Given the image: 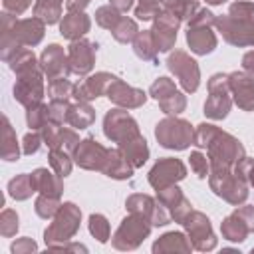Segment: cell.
<instances>
[{"instance_id": "6da1fadb", "label": "cell", "mask_w": 254, "mask_h": 254, "mask_svg": "<svg viewBox=\"0 0 254 254\" xmlns=\"http://www.w3.org/2000/svg\"><path fill=\"white\" fill-rule=\"evenodd\" d=\"M224 38L230 44L246 46L254 44V4L238 2L230 6V14L226 18H216Z\"/></svg>"}, {"instance_id": "484cf974", "label": "cell", "mask_w": 254, "mask_h": 254, "mask_svg": "<svg viewBox=\"0 0 254 254\" xmlns=\"http://www.w3.org/2000/svg\"><path fill=\"white\" fill-rule=\"evenodd\" d=\"M216 133H218V129L214 125H198V129L194 133V143L198 147H208Z\"/></svg>"}, {"instance_id": "9a60e30c", "label": "cell", "mask_w": 254, "mask_h": 254, "mask_svg": "<svg viewBox=\"0 0 254 254\" xmlns=\"http://www.w3.org/2000/svg\"><path fill=\"white\" fill-rule=\"evenodd\" d=\"M185 226L189 228L190 238H192L196 244H198V240H202V238H210V240H214V236H212V232H210L208 218L202 216L200 212H192V214H189Z\"/></svg>"}, {"instance_id": "5b68a950", "label": "cell", "mask_w": 254, "mask_h": 254, "mask_svg": "<svg viewBox=\"0 0 254 254\" xmlns=\"http://www.w3.org/2000/svg\"><path fill=\"white\" fill-rule=\"evenodd\" d=\"M169 69L179 77L183 87L187 91H194L198 87V67L196 62H192L185 52H175L169 58Z\"/></svg>"}, {"instance_id": "4316f807", "label": "cell", "mask_w": 254, "mask_h": 254, "mask_svg": "<svg viewBox=\"0 0 254 254\" xmlns=\"http://www.w3.org/2000/svg\"><path fill=\"white\" fill-rule=\"evenodd\" d=\"M236 173L240 177H246L250 181V185H254V161L250 159H240L236 165Z\"/></svg>"}, {"instance_id": "7a4b0ae2", "label": "cell", "mask_w": 254, "mask_h": 254, "mask_svg": "<svg viewBox=\"0 0 254 254\" xmlns=\"http://www.w3.org/2000/svg\"><path fill=\"white\" fill-rule=\"evenodd\" d=\"M159 143L167 149H185L192 139V129L187 121H181V119H165L157 125V131H155Z\"/></svg>"}, {"instance_id": "30bf717a", "label": "cell", "mask_w": 254, "mask_h": 254, "mask_svg": "<svg viewBox=\"0 0 254 254\" xmlns=\"http://www.w3.org/2000/svg\"><path fill=\"white\" fill-rule=\"evenodd\" d=\"M95 50L97 46L91 44V42H75L69 50V64H71V69L75 73H85L91 69L93 65V56H95Z\"/></svg>"}, {"instance_id": "8fae6325", "label": "cell", "mask_w": 254, "mask_h": 254, "mask_svg": "<svg viewBox=\"0 0 254 254\" xmlns=\"http://www.w3.org/2000/svg\"><path fill=\"white\" fill-rule=\"evenodd\" d=\"M177 26H179V20L175 16H171V14H163L157 20L153 38H155V44H157V48L161 52H167L173 46V42L177 38Z\"/></svg>"}, {"instance_id": "ac0fdd59", "label": "cell", "mask_w": 254, "mask_h": 254, "mask_svg": "<svg viewBox=\"0 0 254 254\" xmlns=\"http://www.w3.org/2000/svg\"><path fill=\"white\" fill-rule=\"evenodd\" d=\"M65 121L75 125V127H87L91 121H93V111L91 107L87 105H73V107H67V113H65Z\"/></svg>"}, {"instance_id": "e0dca14e", "label": "cell", "mask_w": 254, "mask_h": 254, "mask_svg": "<svg viewBox=\"0 0 254 254\" xmlns=\"http://www.w3.org/2000/svg\"><path fill=\"white\" fill-rule=\"evenodd\" d=\"M222 232L226 234V238L228 240H244V236L248 234V232H252L250 228H248V224L234 212L230 218H226L224 220V224H222Z\"/></svg>"}, {"instance_id": "9c48e42d", "label": "cell", "mask_w": 254, "mask_h": 254, "mask_svg": "<svg viewBox=\"0 0 254 254\" xmlns=\"http://www.w3.org/2000/svg\"><path fill=\"white\" fill-rule=\"evenodd\" d=\"M228 83L236 95V103L246 111L254 109V79L246 73L234 71L228 75Z\"/></svg>"}, {"instance_id": "4dcf8cb0", "label": "cell", "mask_w": 254, "mask_h": 254, "mask_svg": "<svg viewBox=\"0 0 254 254\" xmlns=\"http://www.w3.org/2000/svg\"><path fill=\"white\" fill-rule=\"evenodd\" d=\"M111 6L117 8L119 12H125V10H129L133 6V0H111Z\"/></svg>"}, {"instance_id": "f1b7e54d", "label": "cell", "mask_w": 254, "mask_h": 254, "mask_svg": "<svg viewBox=\"0 0 254 254\" xmlns=\"http://www.w3.org/2000/svg\"><path fill=\"white\" fill-rule=\"evenodd\" d=\"M38 143H40V137L38 135H28L26 137V153L30 155V153H36L38 151Z\"/></svg>"}, {"instance_id": "7c38bea8", "label": "cell", "mask_w": 254, "mask_h": 254, "mask_svg": "<svg viewBox=\"0 0 254 254\" xmlns=\"http://www.w3.org/2000/svg\"><path fill=\"white\" fill-rule=\"evenodd\" d=\"M107 93H109V99H113V101L119 103V105H127V107H137V105H141V103L145 101V93H143V91L127 87L125 83L117 81V77H115L113 83L109 85Z\"/></svg>"}, {"instance_id": "83f0119b", "label": "cell", "mask_w": 254, "mask_h": 254, "mask_svg": "<svg viewBox=\"0 0 254 254\" xmlns=\"http://www.w3.org/2000/svg\"><path fill=\"white\" fill-rule=\"evenodd\" d=\"M190 169H192L200 179H204V177H206V159H204L200 153H192V155H190Z\"/></svg>"}, {"instance_id": "52a82bcc", "label": "cell", "mask_w": 254, "mask_h": 254, "mask_svg": "<svg viewBox=\"0 0 254 254\" xmlns=\"http://www.w3.org/2000/svg\"><path fill=\"white\" fill-rule=\"evenodd\" d=\"M77 222H79V210L75 208V204L65 202L64 208L60 210L56 222L46 230V242H48L54 234H58V238H67V236H71V234L75 232V228H77Z\"/></svg>"}, {"instance_id": "f546056e", "label": "cell", "mask_w": 254, "mask_h": 254, "mask_svg": "<svg viewBox=\"0 0 254 254\" xmlns=\"http://www.w3.org/2000/svg\"><path fill=\"white\" fill-rule=\"evenodd\" d=\"M242 67H244L246 71L254 73V52L244 54V58H242Z\"/></svg>"}, {"instance_id": "44dd1931", "label": "cell", "mask_w": 254, "mask_h": 254, "mask_svg": "<svg viewBox=\"0 0 254 254\" xmlns=\"http://www.w3.org/2000/svg\"><path fill=\"white\" fill-rule=\"evenodd\" d=\"M34 190H36V189H34L32 177L22 175V177H18V179H14V181L10 183V194H12L14 198H26V196H30Z\"/></svg>"}, {"instance_id": "2e32d148", "label": "cell", "mask_w": 254, "mask_h": 254, "mask_svg": "<svg viewBox=\"0 0 254 254\" xmlns=\"http://www.w3.org/2000/svg\"><path fill=\"white\" fill-rule=\"evenodd\" d=\"M89 30V20L85 14H67L62 22V34L65 38H79Z\"/></svg>"}, {"instance_id": "3957f363", "label": "cell", "mask_w": 254, "mask_h": 254, "mask_svg": "<svg viewBox=\"0 0 254 254\" xmlns=\"http://www.w3.org/2000/svg\"><path fill=\"white\" fill-rule=\"evenodd\" d=\"M210 97L208 101L204 103V113L212 119H222L226 117L228 109H230V97H228V89H230V83H228V75H212L210 83Z\"/></svg>"}, {"instance_id": "277c9868", "label": "cell", "mask_w": 254, "mask_h": 254, "mask_svg": "<svg viewBox=\"0 0 254 254\" xmlns=\"http://www.w3.org/2000/svg\"><path fill=\"white\" fill-rule=\"evenodd\" d=\"M105 135L123 145L127 141L139 137V129H137V123L127 113L115 109L105 115Z\"/></svg>"}, {"instance_id": "4fadbf2b", "label": "cell", "mask_w": 254, "mask_h": 254, "mask_svg": "<svg viewBox=\"0 0 254 254\" xmlns=\"http://www.w3.org/2000/svg\"><path fill=\"white\" fill-rule=\"evenodd\" d=\"M187 40L190 44V50L196 54H208L216 46V38L206 26H190Z\"/></svg>"}, {"instance_id": "5bb4252c", "label": "cell", "mask_w": 254, "mask_h": 254, "mask_svg": "<svg viewBox=\"0 0 254 254\" xmlns=\"http://www.w3.org/2000/svg\"><path fill=\"white\" fill-rule=\"evenodd\" d=\"M42 64H44V69L50 73L52 81L54 79H62L58 75H64L65 73V65H60V64H65V56H64V50L60 46H50L44 56H42Z\"/></svg>"}, {"instance_id": "1f68e13d", "label": "cell", "mask_w": 254, "mask_h": 254, "mask_svg": "<svg viewBox=\"0 0 254 254\" xmlns=\"http://www.w3.org/2000/svg\"><path fill=\"white\" fill-rule=\"evenodd\" d=\"M79 4H81V6H85V4H87V0H81ZM67 8H69V10H75V8H77V0H69V2H67Z\"/></svg>"}, {"instance_id": "d4e9b609", "label": "cell", "mask_w": 254, "mask_h": 254, "mask_svg": "<svg viewBox=\"0 0 254 254\" xmlns=\"http://www.w3.org/2000/svg\"><path fill=\"white\" fill-rule=\"evenodd\" d=\"M95 18H97V22H99L103 28H109V30H113V28L119 24V20H121V16L117 14V10L111 8V6H103V8H99Z\"/></svg>"}, {"instance_id": "d6a6232c", "label": "cell", "mask_w": 254, "mask_h": 254, "mask_svg": "<svg viewBox=\"0 0 254 254\" xmlns=\"http://www.w3.org/2000/svg\"><path fill=\"white\" fill-rule=\"evenodd\" d=\"M206 2H208V4H222L224 0H206Z\"/></svg>"}, {"instance_id": "ba28073f", "label": "cell", "mask_w": 254, "mask_h": 254, "mask_svg": "<svg viewBox=\"0 0 254 254\" xmlns=\"http://www.w3.org/2000/svg\"><path fill=\"white\" fill-rule=\"evenodd\" d=\"M107 155H109V151H105L93 139L81 141L79 147L75 149V161L85 169H103L105 161H107Z\"/></svg>"}, {"instance_id": "d6986e66", "label": "cell", "mask_w": 254, "mask_h": 254, "mask_svg": "<svg viewBox=\"0 0 254 254\" xmlns=\"http://www.w3.org/2000/svg\"><path fill=\"white\" fill-rule=\"evenodd\" d=\"M157 44H155V38L153 34L149 32H143V34H137V40H135V52L139 58L143 60H153L155 54H157Z\"/></svg>"}, {"instance_id": "8992f818", "label": "cell", "mask_w": 254, "mask_h": 254, "mask_svg": "<svg viewBox=\"0 0 254 254\" xmlns=\"http://www.w3.org/2000/svg\"><path fill=\"white\" fill-rule=\"evenodd\" d=\"M185 165L177 159H163L159 161L151 173H149V183L155 187V189H165V187H171L175 185V181H181L185 177Z\"/></svg>"}, {"instance_id": "603a6c76", "label": "cell", "mask_w": 254, "mask_h": 254, "mask_svg": "<svg viewBox=\"0 0 254 254\" xmlns=\"http://www.w3.org/2000/svg\"><path fill=\"white\" fill-rule=\"evenodd\" d=\"M50 163H52V167L56 169L58 177H65V175H69V171H71V163H69V159L64 155V151L52 149V153H50Z\"/></svg>"}, {"instance_id": "ffe728a7", "label": "cell", "mask_w": 254, "mask_h": 254, "mask_svg": "<svg viewBox=\"0 0 254 254\" xmlns=\"http://www.w3.org/2000/svg\"><path fill=\"white\" fill-rule=\"evenodd\" d=\"M60 8H62V0H38V4H36V14L42 16L48 24H52V22L58 20Z\"/></svg>"}, {"instance_id": "cb8c5ba5", "label": "cell", "mask_w": 254, "mask_h": 254, "mask_svg": "<svg viewBox=\"0 0 254 254\" xmlns=\"http://www.w3.org/2000/svg\"><path fill=\"white\" fill-rule=\"evenodd\" d=\"M89 230H91V234H93L99 242H105L107 236H109V224H107V220H105L101 214H93V216L89 218Z\"/></svg>"}, {"instance_id": "7402d4cb", "label": "cell", "mask_w": 254, "mask_h": 254, "mask_svg": "<svg viewBox=\"0 0 254 254\" xmlns=\"http://www.w3.org/2000/svg\"><path fill=\"white\" fill-rule=\"evenodd\" d=\"M113 32V36H115V40L117 42H131L133 40V36H135V32H137V28H135V22L133 20H127V18H121L119 20V24L111 30Z\"/></svg>"}]
</instances>
